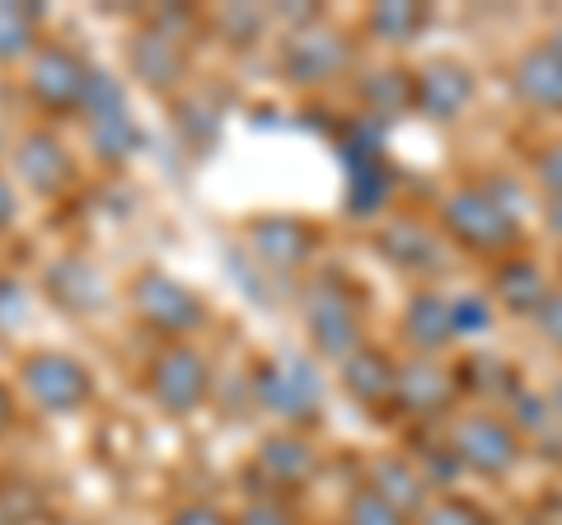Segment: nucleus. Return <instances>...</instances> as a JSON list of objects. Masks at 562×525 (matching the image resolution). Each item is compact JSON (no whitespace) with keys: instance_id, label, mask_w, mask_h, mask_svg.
Here are the masks:
<instances>
[{"instance_id":"4","label":"nucleus","mask_w":562,"mask_h":525,"mask_svg":"<svg viewBox=\"0 0 562 525\" xmlns=\"http://www.w3.org/2000/svg\"><path fill=\"white\" fill-rule=\"evenodd\" d=\"M24 384L43 409H76L90 394V376L66 357H33L24 366Z\"/></svg>"},{"instance_id":"29","label":"nucleus","mask_w":562,"mask_h":525,"mask_svg":"<svg viewBox=\"0 0 562 525\" xmlns=\"http://www.w3.org/2000/svg\"><path fill=\"white\" fill-rule=\"evenodd\" d=\"M535 320H539V334L549 338L553 347H562V291L558 295H549L539 310H535Z\"/></svg>"},{"instance_id":"14","label":"nucleus","mask_w":562,"mask_h":525,"mask_svg":"<svg viewBox=\"0 0 562 525\" xmlns=\"http://www.w3.org/2000/svg\"><path fill=\"white\" fill-rule=\"evenodd\" d=\"M310 328L328 353H351V347H357V314H351V305L338 301V295H314Z\"/></svg>"},{"instance_id":"30","label":"nucleus","mask_w":562,"mask_h":525,"mask_svg":"<svg viewBox=\"0 0 562 525\" xmlns=\"http://www.w3.org/2000/svg\"><path fill=\"white\" fill-rule=\"evenodd\" d=\"M539 183L549 188L553 202H562V146L543 150V160H539Z\"/></svg>"},{"instance_id":"18","label":"nucleus","mask_w":562,"mask_h":525,"mask_svg":"<svg viewBox=\"0 0 562 525\" xmlns=\"http://www.w3.org/2000/svg\"><path fill=\"white\" fill-rule=\"evenodd\" d=\"M254 244L268 254V262H281V268H291V262L310 254V235L295 221H258Z\"/></svg>"},{"instance_id":"38","label":"nucleus","mask_w":562,"mask_h":525,"mask_svg":"<svg viewBox=\"0 0 562 525\" xmlns=\"http://www.w3.org/2000/svg\"><path fill=\"white\" fill-rule=\"evenodd\" d=\"M549 52H553V57L562 62V29H553V38H549Z\"/></svg>"},{"instance_id":"6","label":"nucleus","mask_w":562,"mask_h":525,"mask_svg":"<svg viewBox=\"0 0 562 525\" xmlns=\"http://www.w3.org/2000/svg\"><path fill=\"white\" fill-rule=\"evenodd\" d=\"M413 94H417V109L450 122L473 99V76L460 62H431L427 71H422V80H413Z\"/></svg>"},{"instance_id":"35","label":"nucleus","mask_w":562,"mask_h":525,"mask_svg":"<svg viewBox=\"0 0 562 525\" xmlns=\"http://www.w3.org/2000/svg\"><path fill=\"white\" fill-rule=\"evenodd\" d=\"M549 221H553V231H558V239H562V202H549Z\"/></svg>"},{"instance_id":"17","label":"nucleus","mask_w":562,"mask_h":525,"mask_svg":"<svg viewBox=\"0 0 562 525\" xmlns=\"http://www.w3.org/2000/svg\"><path fill=\"white\" fill-rule=\"evenodd\" d=\"M408 338L417 347H446L454 338V314L441 295H417L408 305Z\"/></svg>"},{"instance_id":"11","label":"nucleus","mask_w":562,"mask_h":525,"mask_svg":"<svg viewBox=\"0 0 562 525\" xmlns=\"http://www.w3.org/2000/svg\"><path fill=\"white\" fill-rule=\"evenodd\" d=\"M342 62H347L342 38H333V33H319V29L305 33L301 43H291V47H286V71H291L295 80H301V85L333 76Z\"/></svg>"},{"instance_id":"10","label":"nucleus","mask_w":562,"mask_h":525,"mask_svg":"<svg viewBox=\"0 0 562 525\" xmlns=\"http://www.w3.org/2000/svg\"><path fill=\"white\" fill-rule=\"evenodd\" d=\"M347 376V390L361 399V404H384V399L398 394V371L390 366L384 353H371V347H357L342 366Z\"/></svg>"},{"instance_id":"7","label":"nucleus","mask_w":562,"mask_h":525,"mask_svg":"<svg viewBox=\"0 0 562 525\" xmlns=\"http://www.w3.org/2000/svg\"><path fill=\"white\" fill-rule=\"evenodd\" d=\"M516 94L525 103H535L543 113H562V62L549 52V43L530 47L525 57L516 62Z\"/></svg>"},{"instance_id":"8","label":"nucleus","mask_w":562,"mask_h":525,"mask_svg":"<svg viewBox=\"0 0 562 525\" xmlns=\"http://www.w3.org/2000/svg\"><path fill=\"white\" fill-rule=\"evenodd\" d=\"M155 390H160L165 409H192L206 390V366L188 353V347H173V353L155 366Z\"/></svg>"},{"instance_id":"13","label":"nucleus","mask_w":562,"mask_h":525,"mask_svg":"<svg viewBox=\"0 0 562 525\" xmlns=\"http://www.w3.org/2000/svg\"><path fill=\"white\" fill-rule=\"evenodd\" d=\"M20 174H24V183H33L38 192H57L70 174L66 150L52 142V136H29L20 146Z\"/></svg>"},{"instance_id":"3","label":"nucleus","mask_w":562,"mask_h":525,"mask_svg":"<svg viewBox=\"0 0 562 525\" xmlns=\"http://www.w3.org/2000/svg\"><path fill=\"white\" fill-rule=\"evenodd\" d=\"M258 394H262V404L281 417H305V413H314L324 390H319V376H314L310 361L281 357L258 371Z\"/></svg>"},{"instance_id":"21","label":"nucleus","mask_w":562,"mask_h":525,"mask_svg":"<svg viewBox=\"0 0 562 525\" xmlns=\"http://www.w3.org/2000/svg\"><path fill=\"white\" fill-rule=\"evenodd\" d=\"M136 71L150 85H169L173 76H179V57H173L169 38H140L136 43Z\"/></svg>"},{"instance_id":"27","label":"nucleus","mask_w":562,"mask_h":525,"mask_svg":"<svg viewBox=\"0 0 562 525\" xmlns=\"http://www.w3.org/2000/svg\"><path fill=\"white\" fill-rule=\"evenodd\" d=\"M512 413H516V417H512L516 432H539V427L553 423V404H543V399H535V394H516Z\"/></svg>"},{"instance_id":"20","label":"nucleus","mask_w":562,"mask_h":525,"mask_svg":"<svg viewBox=\"0 0 562 525\" xmlns=\"http://www.w3.org/2000/svg\"><path fill=\"white\" fill-rule=\"evenodd\" d=\"M262 465H268L281 483H301L314 469V455L301 442H268L262 446Z\"/></svg>"},{"instance_id":"25","label":"nucleus","mask_w":562,"mask_h":525,"mask_svg":"<svg viewBox=\"0 0 562 525\" xmlns=\"http://www.w3.org/2000/svg\"><path fill=\"white\" fill-rule=\"evenodd\" d=\"M422 525H492L479 506L464 502V498H446V502H431L422 512Z\"/></svg>"},{"instance_id":"23","label":"nucleus","mask_w":562,"mask_h":525,"mask_svg":"<svg viewBox=\"0 0 562 525\" xmlns=\"http://www.w3.org/2000/svg\"><path fill=\"white\" fill-rule=\"evenodd\" d=\"M94 146L109 155V160H122V155H132V146H136V127L122 113L94 118Z\"/></svg>"},{"instance_id":"24","label":"nucleus","mask_w":562,"mask_h":525,"mask_svg":"<svg viewBox=\"0 0 562 525\" xmlns=\"http://www.w3.org/2000/svg\"><path fill=\"white\" fill-rule=\"evenodd\" d=\"M33 14H38V10L0 5V57H14V52H24V47H29V33H33Z\"/></svg>"},{"instance_id":"1","label":"nucleus","mask_w":562,"mask_h":525,"mask_svg":"<svg viewBox=\"0 0 562 525\" xmlns=\"http://www.w3.org/2000/svg\"><path fill=\"white\" fill-rule=\"evenodd\" d=\"M446 231L469 249H506L516 239V216L492 192L464 188L446 202Z\"/></svg>"},{"instance_id":"36","label":"nucleus","mask_w":562,"mask_h":525,"mask_svg":"<svg viewBox=\"0 0 562 525\" xmlns=\"http://www.w3.org/2000/svg\"><path fill=\"white\" fill-rule=\"evenodd\" d=\"M10 423V394H5V384H0V427Z\"/></svg>"},{"instance_id":"28","label":"nucleus","mask_w":562,"mask_h":525,"mask_svg":"<svg viewBox=\"0 0 562 525\" xmlns=\"http://www.w3.org/2000/svg\"><path fill=\"white\" fill-rule=\"evenodd\" d=\"M450 314H454V334H483V328L492 324V314L483 310V301H454L450 305Z\"/></svg>"},{"instance_id":"33","label":"nucleus","mask_w":562,"mask_h":525,"mask_svg":"<svg viewBox=\"0 0 562 525\" xmlns=\"http://www.w3.org/2000/svg\"><path fill=\"white\" fill-rule=\"evenodd\" d=\"M173 525H225L216 512H206V506H188V512L173 516Z\"/></svg>"},{"instance_id":"2","label":"nucleus","mask_w":562,"mask_h":525,"mask_svg":"<svg viewBox=\"0 0 562 525\" xmlns=\"http://www.w3.org/2000/svg\"><path fill=\"white\" fill-rule=\"evenodd\" d=\"M454 460L479 469V474H506L520 455V432L502 417H464L454 427Z\"/></svg>"},{"instance_id":"32","label":"nucleus","mask_w":562,"mask_h":525,"mask_svg":"<svg viewBox=\"0 0 562 525\" xmlns=\"http://www.w3.org/2000/svg\"><path fill=\"white\" fill-rule=\"evenodd\" d=\"M244 525H295V521L281 512V506H268V502H262V506H254V512L244 516Z\"/></svg>"},{"instance_id":"26","label":"nucleus","mask_w":562,"mask_h":525,"mask_svg":"<svg viewBox=\"0 0 562 525\" xmlns=\"http://www.w3.org/2000/svg\"><path fill=\"white\" fill-rule=\"evenodd\" d=\"M347 521H351V525H403V512H398V506L384 502L380 493H371V488H366V493H361L357 502H351Z\"/></svg>"},{"instance_id":"5","label":"nucleus","mask_w":562,"mask_h":525,"mask_svg":"<svg viewBox=\"0 0 562 525\" xmlns=\"http://www.w3.org/2000/svg\"><path fill=\"white\" fill-rule=\"evenodd\" d=\"M136 305H140V314H146L150 324L169 328V334H183V328H192V324L202 320L198 301H192V295L179 282L160 277V272H146L136 282Z\"/></svg>"},{"instance_id":"22","label":"nucleus","mask_w":562,"mask_h":525,"mask_svg":"<svg viewBox=\"0 0 562 525\" xmlns=\"http://www.w3.org/2000/svg\"><path fill=\"white\" fill-rule=\"evenodd\" d=\"M371 24H375L380 38H390V43H408L413 33H417L422 24H427V10H422V5H380Z\"/></svg>"},{"instance_id":"12","label":"nucleus","mask_w":562,"mask_h":525,"mask_svg":"<svg viewBox=\"0 0 562 525\" xmlns=\"http://www.w3.org/2000/svg\"><path fill=\"white\" fill-rule=\"evenodd\" d=\"M398 399L408 409H417V413H441L454 399V384H450L446 371L417 361V366H408V371H398Z\"/></svg>"},{"instance_id":"31","label":"nucleus","mask_w":562,"mask_h":525,"mask_svg":"<svg viewBox=\"0 0 562 525\" xmlns=\"http://www.w3.org/2000/svg\"><path fill=\"white\" fill-rule=\"evenodd\" d=\"M24 320V291L14 282H0V328L20 324Z\"/></svg>"},{"instance_id":"34","label":"nucleus","mask_w":562,"mask_h":525,"mask_svg":"<svg viewBox=\"0 0 562 525\" xmlns=\"http://www.w3.org/2000/svg\"><path fill=\"white\" fill-rule=\"evenodd\" d=\"M10 212H14V198H10V188H5V183H0V225H5V221H10Z\"/></svg>"},{"instance_id":"9","label":"nucleus","mask_w":562,"mask_h":525,"mask_svg":"<svg viewBox=\"0 0 562 525\" xmlns=\"http://www.w3.org/2000/svg\"><path fill=\"white\" fill-rule=\"evenodd\" d=\"M85 80H90V71H80V62L70 57V52H43L38 66H33V90L43 94V103H52V109H66V103L85 99Z\"/></svg>"},{"instance_id":"19","label":"nucleus","mask_w":562,"mask_h":525,"mask_svg":"<svg viewBox=\"0 0 562 525\" xmlns=\"http://www.w3.org/2000/svg\"><path fill=\"white\" fill-rule=\"evenodd\" d=\"M384 254L403 262V268L422 272L436 262V239H431V231H422V225H394V231L384 235Z\"/></svg>"},{"instance_id":"37","label":"nucleus","mask_w":562,"mask_h":525,"mask_svg":"<svg viewBox=\"0 0 562 525\" xmlns=\"http://www.w3.org/2000/svg\"><path fill=\"white\" fill-rule=\"evenodd\" d=\"M549 404H553V417L562 423V380H558V390H553V399H549Z\"/></svg>"},{"instance_id":"15","label":"nucleus","mask_w":562,"mask_h":525,"mask_svg":"<svg viewBox=\"0 0 562 525\" xmlns=\"http://www.w3.org/2000/svg\"><path fill=\"white\" fill-rule=\"evenodd\" d=\"M497 295L506 301V310L535 314L553 291L543 287V272L535 268V262H506V268L497 272Z\"/></svg>"},{"instance_id":"16","label":"nucleus","mask_w":562,"mask_h":525,"mask_svg":"<svg viewBox=\"0 0 562 525\" xmlns=\"http://www.w3.org/2000/svg\"><path fill=\"white\" fill-rule=\"evenodd\" d=\"M371 493H380L390 506H398L403 516H408V512H422V506H427V483H422L403 460H380V465H375Z\"/></svg>"}]
</instances>
